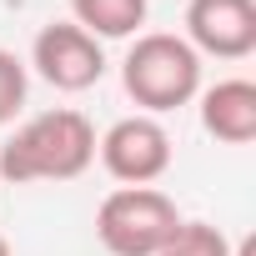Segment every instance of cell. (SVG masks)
<instances>
[{
	"mask_svg": "<svg viewBox=\"0 0 256 256\" xmlns=\"http://www.w3.org/2000/svg\"><path fill=\"white\" fill-rule=\"evenodd\" d=\"M176 226L181 211L161 186H116L96 206V236L110 256H156Z\"/></svg>",
	"mask_w": 256,
	"mask_h": 256,
	"instance_id": "3957f363",
	"label": "cell"
},
{
	"mask_svg": "<svg viewBox=\"0 0 256 256\" xmlns=\"http://www.w3.org/2000/svg\"><path fill=\"white\" fill-rule=\"evenodd\" d=\"M30 66L46 86L76 96V90H90L106 76V50L76 20H50V26H40V36L30 46Z\"/></svg>",
	"mask_w": 256,
	"mask_h": 256,
	"instance_id": "5b68a950",
	"label": "cell"
},
{
	"mask_svg": "<svg viewBox=\"0 0 256 256\" xmlns=\"http://www.w3.org/2000/svg\"><path fill=\"white\" fill-rule=\"evenodd\" d=\"M186 46L216 60H246L256 50V0H191Z\"/></svg>",
	"mask_w": 256,
	"mask_h": 256,
	"instance_id": "8992f818",
	"label": "cell"
},
{
	"mask_svg": "<svg viewBox=\"0 0 256 256\" xmlns=\"http://www.w3.org/2000/svg\"><path fill=\"white\" fill-rule=\"evenodd\" d=\"M96 156L120 186H151L171 171V136L156 116L136 110L106 126V136H96Z\"/></svg>",
	"mask_w": 256,
	"mask_h": 256,
	"instance_id": "277c9868",
	"label": "cell"
},
{
	"mask_svg": "<svg viewBox=\"0 0 256 256\" xmlns=\"http://www.w3.org/2000/svg\"><path fill=\"white\" fill-rule=\"evenodd\" d=\"M146 16H151V0H70V20L96 40L141 36Z\"/></svg>",
	"mask_w": 256,
	"mask_h": 256,
	"instance_id": "ba28073f",
	"label": "cell"
},
{
	"mask_svg": "<svg viewBox=\"0 0 256 256\" xmlns=\"http://www.w3.org/2000/svg\"><path fill=\"white\" fill-rule=\"evenodd\" d=\"M231 256H256V236H241V241L231 246Z\"/></svg>",
	"mask_w": 256,
	"mask_h": 256,
	"instance_id": "8fae6325",
	"label": "cell"
},
{
	"mask_svg": "<svg viewBox=\"0 0 256 256\" xmlns=\"http://www.w3.org/2000/svg\"><path fill=\"white\" fill-rule=\"evenodd\" d=\"M120 80L141 116H166L201 96V56L176 30H141L120 60Z\"/></svg>",
	"mask_w": 256,
	"mask_h": 256,
	"instance_id": "7a4b0ae2",
	"label": "cell"
},
{
	"mask_svg": "<svg viewBox=\"0 0 256 256\" xmlns=\"http://www.w3.org/2000/svg\"><path fill=\"white\" fill-rule=\"evenodd\" d=\"M0 256H10V241H6V236H0Z\"/></svg>",
	"mask_w": 256,
	"mask_h": 256,
	"instance_id": "7c38bea8",
	"label": "cell"
},
{
	"mask_svg": "<svg viewBox=\"0 0 256 256\" xmlns=\"http://www.w3.org/2000/svg\"><path fill=\"white\" fill-rule=\"evenodd\" d=\"M201 126H206V136H216L226 146L256 141V86L246 76H226V80L206 86L201 90Z\"/></svg>",
	"mask_w": 256,
	"mask_h": 256,
	"instance_id": "52a82bcc",
	"label": "cell"
},
{
	"mask_svg": "<svg viewBox=\"0 0 256 256\" xmlns=\"http://www.w3.org/2000/svg\"><path fill=\"white\" fill-rule=\"evenodd\" d=\"M26 90H30V70L16 50L0 46V126L16 120V110L26 106Z\"/></svg>",
	"mask_w": 256,
	"mask_h": 256,
	"instance_id": "30bf717a",
	"label": "cell"
},
{
	"mask_svg": "<svg viewBox=\"0 0 256 256\" xmlns=\"http://www.w3.org/2000/svg\"><path fill=\"white\" fill-rule=\"evenodd\" d=\"M96 161V126L70 110H40L30 116L20 131L0 146V176L10 186H30V181H76L86 176Z\"/></svg>",
	"mask_w": 256,
	"mask_h": 256,
	"instance_id": "6da1fadb",
	"label": "cell"
},
{
	"mask_svg": "<svg viewBox=\"0 0 256 256\" xmlns=\"http://www.w3.org/2000/svg\"><path fill=\"white\" fill-rule=\"evenodd\" d=\"M156 256H231V241L211 221H181Z\"/></svg>",
	"mask_w": 256,
	"mask_h": 256,
	"instance_id": "9c48e42d",
	"label": "cell"
}]
</instances>
